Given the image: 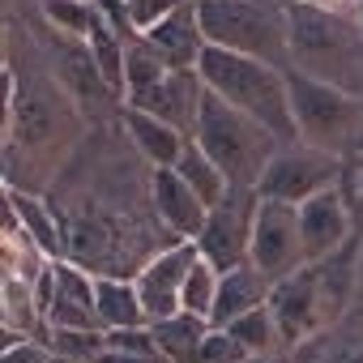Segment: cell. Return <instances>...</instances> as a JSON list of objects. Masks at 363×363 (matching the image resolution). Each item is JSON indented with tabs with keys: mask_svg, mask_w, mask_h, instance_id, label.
Masks as SVG:
<instances>
[{
	"mask_svg": "<svg viewBox=\"0 0 363 363\" xmlns=\"http://www.w3.org/2000/svg\"><path fill=\"white\" fill-rule=\"evenodd\" d=\"M43 201L60 223L65 261L94 278L133 282L158 252L184 244L162 227L154 206V167L137 154L120 116L86 128Z\"/></svg>",
	"mask_w": 363,
	"mask_h": 363,
	"instance_id": "cell-1",
	"label": "cell"
},
{
	"mask_svg": "<svg viewBox=\"0 0 363 363\" xmlns=\"http://www.w3.org/2000/svg\"><path fill=\"white\" fill-rule=\"evenodd\" d=\"M86 116L22 18L5 26V189L48 193L86 137Z\"/></svg>",
	"mask_w": 363,
	"mask_h": 363,
	"instance_id": "cell-2",
	"label": "cell"
},
{
	"mask_svg": "<svg viewBox=\"0 0 363 363\" xmlns=\"http://www.w3.org/2000/svg\"><path fill=\"white\" fill-rule=\"evenodd\" d=\"M201 82L210 94H218L223 103H231L235 111L252 116L257 124H265L282 145H295V116H291V90H286V69H274L265 60L227 52V48H210L201 52L197 65Z\"/></svg>",
	"mask_w": 363,
	"mask_h": 363,
	"instance_id": "cell-3",
	"label": "cell"
},
{
	"mask_svg": "<svg viewBox=\"0 0 363 363\" xmlns=\"http://www.w3.org/2000/svg\"><path fill=\"white\" fill-rule=\"evenodd\" d=\"M291 22V69L337 86L363 103V30L354 13H325L312 5H295Z\"/></svg>",
	"mask_w": 363,
	"mask_h": 363,
	"instance_id": "cell-4",
	"label": "cell"
},
{
	"mask_svg": "<svg viewBox=\"0 0 363 363\" xmlns=\"http://www.w3.org/2000/svg\"><path fill=\"white\" fill-rule=\"evenodd\" d=\"M197 22L210 48L291 69V22L274 0H197Z\"/></svg>",
	"mask_w": 363,
	"mask_h": 363,
	"instance_id": "cell-5",
	"label": "cell"
},
{
	"mask_svg": "<svg viewBox=\"0 0 363 363\" xmlns=\"http://www.w3.org/2000/svg\"><path fill=\"white\" fill-rule=\"evenodd\" d=\"M193 141L218 162V171L231 179V184H248V189L261 184L265 167H269L274 154L282 150V141H278L265 124H257L252 116L235 111L231 103H223V99L210 94V90H206V103H201Z\"/></svg>",
	"mask_w": 363,
	"mask_h": 363,
	"instance_id": "cell-6",
	"label": "cell"
},
{
	"mask_svg": "<svg viewBox=\"0 0 363 363\" xmlns=\"http://www.w3.org/2000/svg\"><path fill=\"white\" fill-rule=\"evenodd\" d=\"M286 90H291V116H295L299 141L346 158L363 133V103L354 94L325 86L316 77H303L295 69H286Z\"/></svg>",
	"mask_w": 363,
	"mask_h": 363,
	"instance_id": "cell-7",
	"label": "cell"
},
{
	"mask_svg": "<svg viewBox=\"0 0 363 363\" xmlns=\"http://www.w3.org/2000/svg\"><path fill=\"white\" fill-rule=\"evenodd\" d=\"M22 22L35 30L39 48H43V56H48V65H52V73L60 77V86H65V90L73 94V103L82 107L86 124L116 120V116L124 111V99H120V94L107 86V77L99 73V65H94L86 39H73V35L56 30L43 13H30V18H22Z\"/></svg>",
	"mask_w": 363,
	"mask_h": 363,
	"instance_id": "cell-8",
	"label": "cell"
},
{
	"mask_svg": "<svg viewBox=\"0 0 363 363\" xmlns=\"http://www.w3.org/2000/svg\"><path fill=\"white\" fill-rule=\"evenodd\" d=\"M342 162H346V158H337V154H329V150H312V145H303V141L282 145V150L274 154V162L265 167L257 193H261V201L303 206V201H312L316 193H329V189L342 184Z\"/></svg>",
	"mask_w": 363,
	"mask_h": 363,
	"instance_id": "cell-9",
	"label": "cell"
},
{
	"mask_svg": "<svg viewBox=\"0 0 363 363\" xmlns=\"http://www.w3.org/2000/svg\"><path fill=\"white\" fill-rule=\"evenodd\" d=\"M257 214H261V193L248 189V184H231V193L210 210L201 235L193 240L197 252H201V261H210L218 274H227L235 265H248Z\"/></svg>",
	"mask_w": 363,
	"mask_h": 363,
	"instance_id": "cell-10",
	"label": "cell"
},
{
	"mask_svg": "<svg viewBox=\"0 0 363 363\" xmlns=\"http://www.w3.org/2000/svg\"><path fill=\"white\" fill-rule=\"evenodd\" d=\"M248 261H252L269 282H282V278H291L295 269L308 265V257H303V235H299V210H295V206L261 201V214H257V227H252V252H248Z\"/></svg>",
	"mask_w": 363,
	"mask_h": 363,
	"instance_id": "cell-11",
	"label": "cell"
},
{
	"mask_svg": "<svg viewBox=\"0 0 363 363\" xmlns=\"http://www.w3.org/2000/svg\"><path fill=\"white\" fill-rule=\"evenodd\" d=\"M265 308H269L274 320H278V333H282L286 354H291L299 342H308L312 333H320V329L329 325L325 299H320V286H316V269H312V265H303V269H295L291 278L274 282Z\"/></svg>",
	"mask_w": 363,
	"mask_h": 363,
	"instance_id": "cell-12",
	"label": "cell"
},
{
	"mask_svg": "<svg viewBox=\"0 0 363 363\" xmlns=\"http://www.w3.org/2000/svg\"><path fill=\"white\" fill-rule=\"evenodd\" d=\"M197 261H201L197 244L184 240V244L158 252V257L133 278L150 325H154V320H167V316H175V312H184V308H179V295H184V278H189V269H193Z\"/></svg>",
	"mask_w": 363,
	"mask_h": 363,
	"instance_id": "cell-13",
	"label": "cell"
},
{
	"mask_svg": "<svg viewBox=\"0 0 363 363\" xmlns=\"http://www.w3.org/2000/svg\"><path fill=\"white\" fill-rule=\"evenodd\" d=\"M201 103H206V82H201V73H197V69H171L154 90L133 94L124 107H137V111H145V116L171 124L175 133L193 137L197 116H201Z\"/></svg>",
	"mask_w": 363,
	"mask_h": 363,
	"instance_id": "cell-14",
	"label": "cell"
},
{
	"mask_svg": "<svg viewBox=\"0 0 363 363\" xmlns=\"http://www.w3.org/2000/svg\"><path fill=\"white\" fill-rule=\"evenodd\" d=\"M295 210H299V235H303V257L308 261H320V257L337 252L354 235V218L342 201V189L316 193L312 201H303Z\"/></svg>",
	"mask_w": 363,
	"mask_h": 363,
	"instance_id": "cell-15",
	"label": "cell"
},
{
	"mask_svg": "<svg viewBox=\"0 0 363 363\" xmlns=\"http://www.w3.org/2000/svg\"><path fill=\"white\" fill-rule=\"evenodd\" d=\"M94 274H86L73 261H56V295L48 308L52 329H103L94 308Z\"/></svg>",
	"mask_w": 363,
	"mask_h": 363,
	"instance_id": "cell-16",
	"label": "cell"
},
{
	"mask_svg": "<svg viewBox=\"0 0 363 363\" xmlns=\"http://www.w3.org/2000/svg\"><path fill=\"white\" fill-rule=\"evenodd\" d=\"M154 206H158L162 227H167V231H175L179 240H197V235H201V227H206V218H210L206 201L184 184V179H179V171H175V167L154 171Z\"/></svg>",
	"mask_w": 363,
	"mask_h": 363,
	"instance_id": "cell-17",
	"label": "cell"
},
{
	"mask_svg": "<svg viewBox=\"0 0 363 363\" xmlns=\"http://www.w3.org/2000/svg\"><path fill=\"white\" fill-rule=\"evenodd\" d=\"M145 39L167 60V69H197L201 52H206V35H201V22H197V0H184V5L171 18H162Z\"/></svg>",
	"mask_w": 363,
	"mask_h": 363,
	"instance_id": "cell-18",
	"label": "cell"
},
{
	"mask_svg": "<svg viewBox=\"0 0 363 363\" xmlns=\"http://www.w3.org/2000/svg\"><path fill=\"white\" fill-rule=\"evenodd\" d=\"M269 291L274 282L248 261V265H235L227 274H218V299H214V312H210V325L214 329H227L231 320L248 316L252 308H265L269 303Z\"/></svg>",
	"mask_w": 363,
	"mask_h": 363,
	"instance_id": "cell-19",
	"label": "cell"
},
{
	"mask_svg": "<svg viewBox=\"0 0 363 363\" xmlns=\"http://www.w3.org/2000/svg\"><path fill=\"white\" fill-rule=\"evenodd\" d=\"M291 359L295 363H363V308H350L342 320L299 342Z\"/></svg>",
	"mask_w": 363,
	"mask_h": 363,
	"instance_id": "cell-20",
	"label": "cell"
},
{
	"mask_svg": "<svg viewBox=\"0 0 363 363\" xmlns=\"http://www.w3.org/2000/svg\"><path fill=\"white\" fill-rule=\"evenodd\" d=\"M120 124H124L128 141L137 145V154H141L154 171L175 167L179 154H184V145H189L184 133H175L171 124H162V120H154V116H145V111H137V107H124V111H120Z\"/></svg>",
	"mask_w": 363,
	"mask_h": 363,
	"instance_id": "cell-21",
	"label": "cell"
},
{
	"mask_svg": "<svg viewBox=\"0 0 363 363\" xmlns=\"http://www.w3.org/2000/svg\"><path fill=\"white\" fill-rule=\"evenodd\" d=\"M154 342H158V354L162 363H197L206 337H210V320L206 316H193V312H175L167 320H154Z\"/></svg>",
	"mask_w": 363,
	"mask_h": 363,
	"instance_id": "cell-22",
	"label": "cell"
},
{
	"mask_svg": "<svg viewBox=\"0 0 363 363\" xmlns=\"http://www.w3.org/2000/svg\"><path fill=\"white\" fill-rule=\"evenodd\" d=\"M94 308H99L103 329H141V325H150L145 308H141V295L128 278H99L94 282Z\"/></svg>",
	"mask_w": 363,
	"mask_h": 363,
	"instance_id": "cell-23",
	"label": "cell"
},
{
	"mask_svg": "<svg viewBox=\"0 0 363 363\" xmlns=\"http://www.w3.org/2000/svg\"><path fill=\"white\" fill-rule=\"evenodd\" d=\"M175 171H179V179L206 201V210H214L227 193H231V179L218 171V162L189 137V145H184V154H179V162H175Z\"/></svg>",
	"mask_w": 363,
	"mask_h": 363,
	"instance_id": "cell-24",
	"label": "cell"
},
{
	"mask_svg": "<svg viewBox=\"0 0 363 363\" xmlns=\"http://www.w3.org/2000/svg\"><path fill=\"white\" fill-rule=\"evenodd\" d=\"M227 333H231L248 354H257V359H282V354H286L282 333H278V320H274V312H269V308H252L248 316L231 320V325H227Z\"/></svg>",
	"mask_w": 363,
	"mask_h": 363,
	"instance_id": "cell-25",
	"label": "cell"
},
{
	"mask_svg": "<svg viewBox=\"0 0 363 363\" xmlns=\"http://www.w3.org/2000/svg\"><path fill=\"white\" fill-rule=\"evenodd\" d=\"M167 73H171L167 60L154 52V43H150L145 35H137L133 43H124V103H128L133 94L154 90Z\"/></svg>",
	"mask_w": 363,
	"mask_h": 363,
	"instance_id": "cell-26",
	"label": "cell"
},
{
	"mask_svg": "<svg viewBox=\"0 0 363 363\" xmlns=\"http://www.w3.org/2000/svg\"><path fill=\"white\" fill-rule=\"evenodd\" d=\"M86 48H90V56H94L99 73L107 77V86L124 99V39L107 26L103 13L94 18V26H90V35H86Z\"/></svg>",
	"mask_w": 363,
	"mask_h": 363,
	"instance_id": "cell-27",
	"label": "cell"
},
{
	"mask_svg": "<svg viewBox=\"0 0 363 363\" xmlns=\"http://www.w3.org/2000/svg\"><path fill=\"white\" fill-rule=\"evenodd\" d=\"M56 30L73 35V39H86L94 18H99V5L94 0H43V9H39Z\"/></svg>",
	"mask_w": 363,
	"mask_h": 363,
	"instance_id": "cell-28",
	"label": "cell"
},
{
	"mask_svg": "<svg viewBox=\"0 0 363 363\" xmlns=\"http://www.w3.org/2000/svg\"><path fill=\"white\" fill-rule=\"evenodd\" d=\"M214 299H218V269H214L210 261H197V265L189 269V278H184V295H179V308L210 320Z\"/></svg>",
	"mask_w": 363,
	"mask_h": 363,
	"instance_id": "cell-29",
	"label": "cell"
},
{
	"mask_svg": "<svg viewBox=\"0 0 363 363\" xmlns=\"http://www.w3.org/2000/svg\"><path fill=\"white\" fill-rule=\"evenodd\" d=\"M48 350H52V354L82 359V363H94V359L107 350V337H103V329H52Z\"/></svg>",
	"mask_w": 363,
	"mask_h": 363,
	"instance_id": "cell-30",
	"label": "cell"
},
{
	"mask_svg": "<svg viewBox=\"0 0 363 363\" xmlns=\"http://www.w3.org/2000/svg\"><path fill=\"white\" fill-rule=\"evenodd\" d=\"M103 337H107V350H120V354H133V359H162L150 325H141V329H103Z\"/></svg>",
	"mask_w": 363,
	"mask_h": 363,
	"instance_id": "cell-31",
	"label": "cell"
},
{
	"mask_svg": "<svg viewBox=\"0 0 363 363\" xmlns=\"http://www.w3.org/2000/svg\"><path fill=\"white\" fill-rule=\"evenodd\" d=\"M337 189H342V201H346V210L354 218V231L363 235V154H346Z\"/></svg>",
	"mask_w": 363,
	"mask_h": 363,
	"instance_id": "cell-32",
	"label": "cell"
},
{
	"mask_svg": "<svg viewBox=\"0 0 363 363\" xmlns=\"http://www.w3.org/2000/svg\"><path fill=\"white\" fill-rule=\"evenodd\" d=\"M240 359H248V350L227 329H210V337H206V346L197 354V363H240Z\"/></svg>",
	"mask_w": 363,
	"mask_h": 363,
	"instance_id": "cell-33",
	"label": "cell"
},
{
	"mask_svg": "<svg viewBox=\"0 0 363 363\" xmlns=\"http://www.w3.org/2000/svg\"><path fill=\"white\" fill-rule=\"evenodd\" d=\"M0 363H52V350L43 342H18L0 354Z\"/></svg>",
	"mask_w": 363,
	"mask_h": 363,
	"instance_id": "cell-34",
	"label": "cell"
},
{
	"mask_svg": "<svg viewBox=\"0 0 363 363\" xmlns=\"http://www.w3.org/2000/svg\"><path fill=\"white\" fill-rule=\"evenodd\" d=\"M303 5H312V9H325V13H354V5H359V0H303Z\"/></svg>",
	"mask_w": 363,
	"mask_h": 363,
	"instance_id": "cell-35",
	"label": "cell"
},
{
	"mask_svg": "<svg viewBox=\"0 0 363 363\" xmlns=\"http://www.w3.org/2000/svg\"><path fill=\"white\" fill-rule=\"evenodd\" d=\"M94 363H162V359H133V354H120V350H103Z\"/></svg>",
	"mask_w": 363,
	"mask_h": 363,
	"instance_id": "cell-36",
	"label": "cell"
},
{
	"mask_svg": "<svg viewBox=\"0 0 363 363\" xmlns=\"http://www.w3.org/2000/svg\"><path fill=\"white\" fill-rule=\"evenodd\" d=\"M354 308H363V248H359V278H354Z\"/></svg>",
	"mask_w": 363,
	"mask_h": 363,
	"instance_id": "cell-37",
	"label": "cell"
},
{
	"mask_svg": "<svg viewBox=\"0 0 363 363\" xmlns=\"http://www.w3.org/2000/svg\"><path fill=\"white\" fill-rule=\"evenodd\" d=\"M274 5H278V9H286V13H291V9H295V5H303V0H274Z\"/></svg>",
	"mask_w": 363,
	"mask_h": 363,
	"instance_id": "cell-38",
	"label": "cell"
},
{
	"mask_svg": "<svg viewBox=\"0 0 363 363\" xmlns=\"http://www.w3.org/2000/svg\"><path fill=\"white\" fill-rule=\"evenodd\" d=\"M354 22H359V30H363V0L354 5Z\"/></svg>",
	"mask_w": 363,
	"mask_h": 363,
	"instance_id": "cell-39",
	"label": "cell"
},
{
	"mask_svg": "<svg viewBox=\"0 0 363 363\" xmlns=\"http://www.w3.org/2000/svg\"><path fill=\"white\" fill-rule=\"evenodd\" d=\"M52 363H82V359H69V354H52Z\"/></svg>",
	"mask_w": 363,
	"mask_h": 363,
	"instance_id": "cell-40",
	"label": "cell"
},
{
	"mask_svg": "<svg viewBox=\"0 0 363 363\" xmlns=\"http://www.w3.org/2000/svg\"><path fill=\"white\" fill-rule=\"evenodd\" d=\"M240 363H274V359H257V354H248V359H240Z\"/></svg>",
	"mask_w": 363,
	"mask_h": 363,
	"instance_id": "cell-41",
	"label": "cell"
},
{
	"mask_svg": "<svg viewBox=\"0 0 363 363\" xmlns=\"http://www.w3.org/2000/svg\"><path fill=\"white\" fill-rule=\"evenodd\" d=\"M350 154H363V133H359V141H354V150Z\"/></svg>",
	"mask_w": 363,
	"mask_h": 363,
	"instance_id": "cell-42",
	"label": "cell"
},
{
	"mask_svg": "<svg viewBox=\"0 0 363 363\" xmlns=\"http://www.w3.org/2000/svg\"><path fill=\"white\" fill-rule=\"evenodd\" d=\"M274 363H295V359H291V354H282V359H274Z\"/></svg>",
	"mask_w": 363,
	"mask_h": 363,
	"instance_id": "cell-43",
	"label": "cell"
}]
</instances>
